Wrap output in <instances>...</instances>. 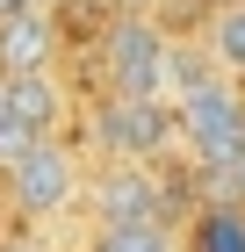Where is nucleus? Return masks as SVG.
Listing matches in <instances>:
<instances>
[{"instance_id": "nucleus-1", "label": "nucleus", "mask_w": 245, "mask_h": 252, "mask_svg": "<svg viewBox=\"0 0 245 252\" xmlns=\"http://www.w3.org/2000/svg\"><path fill=\"white\" fill-rule=\"evenodd\" d=\"M166 51H173V36L151 15H115L108 36H101L108 94L115 101H159V94H166Z\"/></svg>"}, {"instance_id": "nucleus-14", "label": "nucleus", "mask_w": 245, "mask_h": 252, "mask_svg": "<svg viewBox=\"0 0 245 252\" xmlns=\"http://www.w3.org/2000/svg\"><path fill=\"white\" fill-rule=\"evenodd\" d=\"M0 252H36V245H22V238H7V245H0Z\"/></svg>"}, {"instance_id": "nucleus-10", "label": "nucleus", "mask_w": 245, "mask_h": 252, "mask_svg": "<svg viewBox=\"0 0 245 252\" xmlns=\"http://www.w3.org/2000/svg\"><path fill=\"white\" fill-rule=\"evenodd\" d=\"M87 252H173V231L166 223H101Z\"/></svg>"}, {"instance_id": "nucleus-6", "label": "nucleus", "mask_w": 245, "mask_h": 252, "mask_svg": "<svg viewBox=\"0 0 245 252\" xmlns=\"http://www.w3.org/2000/svg\"><path fill=\"white\" fill-rule=\"evenodd\" d=\"M58 58V15L29 7V15L0 22V79H36Z\"/></svg>"}, {"instance_id": "nucleus-4", "label": "nucleus", "mask_w": 245, "mask_h": 252, "mask_svg": "<svg viewBox=\"0 0 245 252\" xmlns=\"http://www.w3.org/2000/svg\"><path fill=\"white\" fill-rule=\"evenodd\" d=\"M7 194H15L22 216H58V209H72V194H79V166H72V152H65L58 137L29 144V152L7 166Z\"/></svg>"}, {"instance_id": "nucleus-5", "label": "nucleus", "mask_w": 245, "mask_h": 252, "mask_svg": "<svg viewBox=\"0 0 245 252\" xmlns=\"http://www.w3.org/2000/svg\"><path fill=\"white\" fill-rule=\"evenodd\" d=\"M101 223H166V180L151 166H108L94 180Z\"/></svg>"}, {"instance_id": "nucleus-2", "label": "nucleus", "mask_w": 245, "mask_h": 252, "mask_svg": "<svg viewBox=\"0 0 245 252\" xmlns=\"http://www.w3.org/2000/svg\"><path fill=\"white\" fill-rule=\"evenodd\" d=\"M180 137H188V152L202 158L209 173H231L245 158V94L238 87H224V79H209V87H195L180 108Z\"/></svg>"}, {"instance_id": "nucleus-12", "label": "nucleus", "mask_w": 245, "mask_h": 252, "mask_svg": "<svg viewBox=\"0 0 245 252\" xmlns=\"http://www.w3.org/2000/svg\"><path fill=\"white\" fill-rule=\"evenodd\" d=\"M7 123H15V108H7V79H0V130H7Z\"/></svg>"}, {"instance_id": "nucleus-3", "label": "nucleus", "mask_w": 245, "mask_h": 252, "mask_svg": "<svg viewBox=\"0 0 245 252\" xmlns=\"http://www.w3.org/2000/svg\"><path fill=\"white\" fill-rule=\"evenodd\" d=\"M94 137L108 144L123 166H144V158L166 152V137H180V116H173L166 101H101L94 108Z\"/></svg>"}, {"instance_id": "nucleus-13", "label": "nucleus", "mask_w": 245, "mask_h": 252, "mask_svg": "<svg viewBox=\"0 0 245 252\" xmlns=\"http://www.w3.org/2000/svg\"><path fill=\"white\" fill-rule=\"evenodd\" d=\"M29 7H43V15H58V7H65V0H29Z\"/></svg>"}, {"instance_id": "nucleus-11", "label": "nucleus", "mask_w": 245, "mask_h": 252, "mask_svg": "<svg viewBox=\"0 0 245 252\" xmlns=\"http://www.w3.org/2000/svg\"><path fill=\"white\" fill-rule=\"evenodd\" d=\"M224 194H231V202H238V209H245V158H238V166H231V173H224Z\"/></svg>"}, {"instance_id": "nucleus-9", "label": "nucleus", "mask_w": 245, "mask_h": 252, "mask_svg": "<svg viewBox=\"0 0 245 252\" xmlns=\"http://www.w3.org/2000/svg\"><path fill=\"white\" fill-rule=\"evenodd\" d=\"M202 29H209V58L231 65V72H245V0H224Z\"/></svg>"}, {"instance_id": "nucleus-7", "label": "nucleus", "mask_w": 245, "mask_h": 252, "mask_svg": "<svg viewBox=\"0 0 245 252\" xmlns=\"http://www.w3.org/2000/svg\"><path fill=\"white\" fill-rule=\"evenodd\" d=\"M7 108H15V123L29 137H58V123H65V94H58V79L36 72V79H7Z\"/></svg>"}, {"instance_id": "nucleus-8", "label": "nucleus", "mask_w": 245, "mask_h": 252, "mask_svg": "<svg viewBox=\"0 0 245 252\" xmlns=\"http://www.w3.org/2000/svg\"><path fill=\"white\" fill-rule=\"evenodd\" d=\"M195 252H245V209L238 202H209L195 216Z\"/></svg>"}]
</instances>
